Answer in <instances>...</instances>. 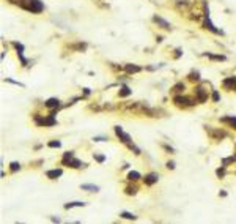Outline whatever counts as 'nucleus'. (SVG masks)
Segmentation results:
<instances>
[{
	"label": "nucleus",
	"instance_id": "423d86ee",
	"mask_svg": "<svg viewBox=\"0 0 236 224\" xmlns=\"http://www.w3.org/2000/svg\"><path fill=\"white\" fill-rule=\"evenodd\" d=\"M203 28H208L209 32H212V33H216V35H223V32L219 30V28H216V25L211 22L209 16H205V21H203Z\"/></svg>",
	"mask_w": 236,
	"mask_h": 224
},
{
	"label": "nucleus",
	"instance_id": "f3484780",
	"mask_svg": "<svg viewBox=\"0 0 236 224\" xmlns=\"http://www.w3.org/2000/svg\"><path fill=\"white\" fill-rule=\"evenodd\" d=\"M129 182H138L142 178L140 172H137V170H131V172H128V177H126Z\"/></svg>",
	"mask_w": 236,
	"mask_h": 224
},
{
	"label": "nucleus",
	"instance_id": "9b49d317",
	"mask_svg": "<svg viewBox=\"0 0 236 224\" xmlns=\"http://www.w3.org/2000/svg\"><path fill=\"white\" fill-rule=\"evenodd\" d=\"M222 87L227 88V90H236V81H235V76L233 78H227L225 81L222 82Z\"/></svg>",
	"mask_w": 236,
	"mask_h": 224
},
{
	"label": "nucleus",
	"instance_id": "c9c22d12",
	"mask_svg": "<svg viewBox=\"0 0 236 224\" xmlns=\"http://www.w3.org/2000/svg\"><path fill=\"white\" fill-rule=\"evenodd\" d=\"M8 2H10V3H17V5H22L24 2H25V0H8Z\"/></svg>",
	"mask_w": 236,
	"mask_h": 224
},
{
	"label": "nucleus",
	"instance_id": "a878e982",
	"mask_svg": "<svg viewBox=\"0 0 236 224\" xmlns=\"http://www.w3.org/2000/svg\"><path fill=\"white\" fill-rule=\"evenodd\" d=\"M73 49H76V51H85L87 49V44L85 43H77V44H74V46H71Z\"/></svg>",
	"mask_w": 236,
	"mask_h": 224
},
{
	"label": "nucleus",
	"instance_id": "58836bf2",
	"mask_svg": "<svg viewBox=\"0 0 236 224\" xmlns=\"http://www.w3.org/2000/svg\"><path fill=\"white\" fill-rule=\"evenodd\" d=\"M219 196H222V197H225V196H227V191H220V193H219Z\"/></svg>",
	"mask_w": 236,
	"mask_h": 224
},
{
	"label": "nucleus",
	"instance_id": "f03ea898",
	"mask_svg": "<svg viewBox=\"0 0 236 224\" xmlns=\"http://www.w3.org/2000/svg\"><path fill=\"white\" fill-rule=\"evenodd\" d=\"M173 103H175L178 107H191V106H194L197 101V98H189V96H183V95H176L175 98H173Z\"/></svg>",
	"mask_w": 236,
	"mask_h": 224
},
{
	"label": "nucleus",
	"instance_id": "5701e85b",
	"mask_svg": "<svg viewBox=\"0 0 236 224\" xmlns=\"http://www.w3.org/2000/svg\"><path fill=\"white\" fill-rule=\"evenodd\" d=\"M120 216L123 218V219H137V216H135V215H132V213H129V211H121V213H120Z\"/></svg>",
	"mask_w": 236,
	"mask_h": 224
},
{
	"label": "nucleus",
	"instance_id": "473e14b6",
	"mask_svg": "<svg viewBox=\"0 0 236 224\" xmlns=\"http://www.w3.org/2000/svg\"><path fill=\"white\" fill-rule=\"evenodd\" d=\"M128 148H129V150H132V152H134V155H140V150H138L137 147L134 145V144H129Z\"/></svg>",
	"mask_w": 236,
	"mask_h": 224
},
{
	"label": "nucleus",
	"instance_id": "aec40b11",
	"mask_svg": "<svg viewBox=\"0 0 236 224\" xmlns=\"http://www.w3.org/2000/svg\"><path fill=\"white\" fill-rule=\"evenodd\" d=\"M85 205H87L85 202H79V200H77V202H68V204H65V205H63V208H65V210H69V208H74V207H85Z\"/></svg>",
	"mask_w": 236,
	"mask_h": 224
},
{
	"label": "nucleus",
	"instance_id": "b1692460",
	"mask_svg": "<svg viewBox=\"0 0 236 224\" xmlns=\"http://www.w3.org/2000/svg\"><path fill=\"white\" fill-rule=\"evenodd\" d=\"M236 161V155L235 156H228V158H223L222 160V166H228V164H231V163H235Z\"/></svg>",
	"mask_w": 236,
	"mask_h": 224
},
{
	"label": "nucleus",
	"instance_id": "20e7f679",
	"mask_svg": "<svg viewBox=\"0 0 236 224\" xmlns=\"http://www.w3.org/2000/svg\"><path fill=\"white\" fill-rule=\"evenodd\" d=\"M113 131H115V134H117V137L120 140H121L125 145H129V144H132V140H131V136H129L128 133H125L123 131V128L120 125H117V126H113Z\"/></svg>",
	"mask_w": 236,
	"mask_h": 224
},
{
	"label": "nucleus",
	"instance_id": "0eeeda50",
	"mask_svg": "<svg viewBox=\"0 0 236 224\" xmlns=\"http://www.w3.org/2000/svg\"><path fill=\"white\" fill-rule=\"evenodd\" d=\"M158 180H159V174L158 172H150V174H146V175L143 177V182H145L146 186H151V185L158 183Z\"/></svg>",
	"mask_w": 236,
	"mask_h": 224
},
{
	"label": "nucleus",
	"instance_id": "e433bc0d",
	"mask_svg": "<svg viewBox=\"0 0 236 224\" xmlns=\"http://www.w3.org/2000/svg\"><path fill=\"white\" fill-rule=\"evenodd\" d=\"M84 93H85V95H90V93H91V90H90L88 87H85V88H84Z\"/></svg>",
	"mask_w": 236,
	"mask_h": 224
},
{
	"label": "nucleus",
	"instance_id": "ea45409f",
	"mask_svg": "<svg viewBox=\"0 0 236 224\" xmlns=\"http://www.w3.org/2000/svg\"><path fill=\"white\" fill-rule=\"evenodd\" d=\"M235 81H236V76H235Z\"/></svg>",
	"mask_w": 236,
	"mask_h": 224
},
{
	"label": "nucleus",
	"instance_id": "412c9836",
	"mask_svg": "<svg viewBox=\"0 0 236 224\" xmlns=\"http://www.w3.org/2000/svg\"><path fill=\"white\" fill-rule=\"evenodd\" d=\"M184 84H183V82H178V84H175L172 87V92L173 93H183V90H184Z\"/></svg>",
	"mask_w": 236,
	"mask_h": 224
},
{
	"label": "nucleus",
	"instance_id": "4c0bfd02",
	"mask_svg": "<svg viewBox=\"0 0 236 224\" xmlns=\"http://www.w3.org/2000/svg\"><path fill=\"white\" fill-rule=\"evenodd\" d=\"M175 52H176V54H175V57H176V58H178V57H179V55H181V51H179V49H176V51H175Z\"/></svg>",
	"mask_w": 236,
	"mask_h": 224
},
{
	"label": "nucleus",
	"instance_id": "393cba45",
	"mask_svg": "<svg viewBox=\"0 0 236 224\" xmlns=\"http://www.w3.org/2000/svg\"><path fill=\"white\" fill-rule=\"evenodd\" d=\"M189 79H191V81H195V82H198L200 81V73L198 71H192L191 73V74H189Z\"/></svg>",
	"mask_w": 236,
	"mask_h": 224
},
{
	"label": "nucleus",
	"instance_id": "f257e3e1",
	"mask_svg": "<svg viewBox=\"0 0 236 224\" xmlns=\"http://www.w3.org/2000/svg\"><path fill=\"white\" fill-rule=\"evenodd\" d=\"M20 7H22L24 10L33 13V14H40V13H43V10H44V5H43L41 0H25Z\"/></svg>",
	"mask_w": 236,
	"mask_h": 224
},
{
	"label": "nucleus",
	"instance_id": "f8f14e48",
	"mask_svg": "<svg viewBox=\"0 0 236 224\" xmlns=\"http://www.w3.org/2000/svg\"><path fill=\"white\" fill-rule=\"evenodd\" d=\"M61 174H63V169H52L46 172V177L49 180H57L58 177H61Z\"/></svg>",
	"mask_w": 236,
	"mask_h": 224
},
{
	"label": "nucleus",
	"instance_id": "2eb2a0df",
	"mask_svg": "<svg viewBox=\"0 0 236 224\" xmlns=\"http://www.w3.org/2000/svg\"><path fill=\"white\" fill-rule=\"evenodd\" d=\"M80 190L82 191H88V193H98L99 186L98 185H91V183H84V185H80Z\"/></svg>",
	"mask_w": 236,
	"mask_h": 224
},
{
	"label": "nucleus",
	"instance_id": "4be33fe9",
	"mask_svg": "<svg viewBox=\"0 0 236 224\" xmlns=\"http://www.w3.org/2000/svg\"><path fill=\"white\" fill-rule=\"evenodd\" d=\"M13 46H14V49H16L17 55H22L24 54V44L17 43V41H13Z\"/></svg>",
	"mask_w": 236,
	"mask_h": 224
},
{
	"label": "nucleus",
	"instance_id": "6e6552de",
	"mask_svg": "<svg viewBox=\"0 0 236 224\" xmlns=\"http://www.w3.org/2000/svg\"><path fill=\"white\" fill-rule=\"evenodd\" d=\"M153 22H154V24H158L159 27H161V28H164V30H170V28H172L170 22H167V21H165L164 17L158 16V14H156V16H153Z\"/></svg>",
	"mask_w": 236,
	"mask_h": 224
},
{
	"label": "nucleus",
	"instance_id": "7ed1b4c3",
	"mask_svg": "<svg viewBox=\"0 0 236 224\" xmlns=\"http://www.w3.org/2000/svg\"><path fill=\"white\" fill-rule=\"evenodd\" d=\"M33 120H35V123H36L38 126H55L57 125V120H55L54 115H46V117L35 115Z\"/></svg>",
	"mask_w": 236,
	"mask_h": 224
},
{
	"label": "nucleus",
	"instance_id": "4468645a",
	"mask_svg": "<svg viewBox=\"0 0 236 224\" xmlns=\"http://www.w3.org/2000/svg\"><path fill=\"white\" fill-rule=\"evenodd\" d=\"M206 131H208L209 134H211V136L214 137V139H222V137H225V136H227V133L220 131V129H216V131H212L211 126H208V128H206Z\"/></svg>",
	"mask_w": 236,
	"mask_h": 224
},
{
	"label": "nucleus",
	"instance_id": "72a5a7b5",
	"mask_svg": "<svg viewBox=\"0 0 236 224\" xmlns=\"http://www.w3.org/2000/svg\"><path fill=\"white\" fill-rule=\"evenodd\" d=\"M220 99V96H219V92H217V90H214V92H212V101L214 103H217Z\"/></svg>",
	"mask_w": 236,
	"mask_h": 224
},
{
	"label": "nucleus",
	"instance_id": "cd10ccee",
	"mask_svg": "<svg viewBox=\"0 0 236 224\" xmlns=\"http://www.w3.org/2000/svg\"><path fill=\"white\" fill-rule=\"evenodd\" d=\"M125 193L128 194V196H134V194L137 193V188H135V186H128L125 190Z\"/></svg>",
	"mask_w": 236,
	"mask_h": 224
},
{
	"label": "nucleus",
	"instance_id": "7c9ffc66",
	"mask_svg": "<svg viewBox=\"0 0 236 224\" xmlns=\"http://www.w3.org/2000/svg\"><path fill=\"white\" fill-rule=\"evenodd\" d=\"M93 158L98 161V163H104L105 161V156L104 155H98V153H93Z\"/></svg>",
	"mask_w": 236,
	"mask_h": 224
},
{
	"label": "nucleus",
	"instance_id": "a211bd4d",
	"mask_svg": "<svg viewBox=\"0 0 236 224\" xmlns=\"http://www.w3.org/2000/svg\"><path fill=\"white\" fill-rule=\"evenodd\" d=\"M131 93H132V90L128 87V85H121L120 92H118V96H120V98H125V96H129Z\"/></svg>",
	"mask_w": 236,
	"mask_h": 224
},
{
	"label": "nucleus",
	"instance_id": "6ab92c4d",
	"mask_svg": "<svg viewBox=\"0 0 236 224\" xmlns=\"http://www.w3.org/2000/svg\"><path fill=\"white\" fill-rule=\"evenodd\" d=\"M220 122L222 123H228L230 126H231V128H235L236 129V117H222V119H220Z\"/></svg>",
	"mask_w": 236,
	"mask_h": 224
},
{
	"label": "nucleus",
	"instance_id": "dca6fc26",
	"mask_svg": "<svg viewBox=\"0 0 236 224\" xmlns=\"http://www.w3.org/2000/svg\"><path fill=\"white\" fill-rule=\"evenodd\" d=\"M205 57H208V58H211V60H216V62H225L227 60V57L225 55H222V54H211V52H205Z\"/></svg>",
	"mask_w": 236,
	"mask_h": 224
},
{
	"label": "nucleus",
	"instance_id": "f704fd0d",
	"mask_svg": "<svg viewBox=\"0 0 236 224\" xmlns=\"http://www.w3.org/2000/svg\"><path fill=\"white\" fill-rule=\"evenodd\" d=\"M165 166H167V169L173 170V169H175V161H167V164H165Z\"/></svg>",
	"mask_w": 236,
	"mask_h": 224
},
{
	"label": "nucleus",
	"instance_id": "c85d7f7f",
	"mask_svg": "<svg viewBox=\"0 0 236 224\" xmlns=\"http://www.w3.org/2000/svg\"><path fill=\"white\" fill-rule=\"evenodd\" d=\"M47 145L51 147V148H60V147H61V142H60V140H51V142L47 144Z\"/></svg>",
	"mask_w": 236,
	"mask_h": 224
},
{
	"label": "nucleus",
	"instance_id": "1a4fd4ad",
	"mask_svg": "<svg viewBox=\"0 0 236 224\" xmlns=\"http://www.w3.org/2000/svg\"><path fill=\"white\" fill-rule=\"evenodd\" d=\"M195 98L198 103H205L208 99V92H205V88L202 87H195Z\"/></svg>",
	"mask_w": 236,
	"mask_h": 224
},
{
	"label": "nucleus",
	"instance_id": "2f4dec72",
	"mask_svg": "<svg viewBox=\"0 0 236 224\" xmlns=\"http://www.w3.org/2000/svg\"><path fill=\"white\" fill-rule=\"evenodd\" d=\"M93 140H94V142H107L109 137H105V136H94Z\"/></svg>",
	"mask_w": 236,
	"mask_h": 224
},
{
	"label": "nucleus",
	"instance_id": "ddd939ff",
	"mask_svg": "<svg viewBox=\"0 0 236 224\" xmlns=\"http://www.w3.org/2000/svg\"><path fill=\"white\" fill-rule=\"evenodd\" d=\"M44 106L49 109H60V99L58 98H49L46 103H44Z\"/></svg>",
	"mask_w": 236,
	"mask_h": 224
},
{
	"label": "nucleus",
	"instance_id": "bb28decb",
	"mask_svg": "<svg viewBox=\"0 0 236 224\" xmlns=\"http://www.w3.org/2000/svg\"><path fill=\"white\" fill-rule=\"evenodd\" d=\"M10 169H11V172H17V170H20V164L17 161H13L10 164Z\"/></svg>",
	"mask_w": 236,
	"mask_h": 224
},
{
	"label": "nucleus",
	"instance_id": "c756f323",
	"mask_svg": "<svg viewBox=\"0 0 236 224\" xmlns=\"http://www.w3.org/2000/svg\"><path fill=\"white\" fill-rule=\"evenodd\" d=\"M216 175L219 177V178H223V175H225V166H220L219 169L216 170Z\"/></svg>",
	"mask_w": 236,
	"mask_h": 224
},
{
	"label": "nucleus",
	"instance_id": "9d476101",
	"mask_svg": "<svg viewBox=\"0 0 236 224\" xmlns=\"http://www.w3.org/2000/svg\"><path fill=\"white\" fill-rule=\"evenodd\" d=\"M123 68H125V71L128 73V74H135V73H140L142 70H143L142 66H138V65H134V63H126Z\"/></svg>",
	"mask_w": 236,
	"mask_h": 224
},
{
	"label": "nucleus",
	"instance_id": "39448f33",
	"mask_svg": "<svg viewBox=\"0 0 236 224\" xmlns=\"http://www.w3.org/2000/svg\"><path fill=\"white\" fill-rule=\"evenodd\" d=\"M61 164L63 166H68V167H71V169H80V167H85L87 164L85 163H82L80 160H77V158H69V160H61Z\"/></svg>",
	"mask_w": 236,
	"mask_h": 224
}]
</instances>
